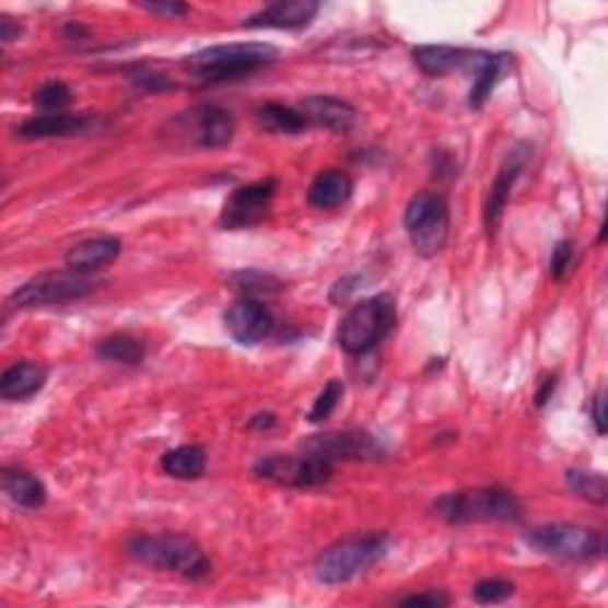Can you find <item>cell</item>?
Instances as JSON below:
<instances>
[{"mask_svg": "<svg viewBox=\"0 0 608 608\" xmlns=\"http://www.w3.org/2000/svg\"><path fill=\"white\" fill-rule=\"evenodd\" d=\"M3 490L12 502L24 508H38L48 500L44 482L24 468H3Z\"/></svg>", "mask_w": 608, "mask_h": 608, "instance_id": "603a6c76", "label": "cell"}, {"mask_svg": "<svg viewBox=\"0 0 608 608\" xmlns=\"http://www.w3.org/2000/svg\"><path fill=\"white\" fill-rule=\"evenodd\" d=\"M257 124L259 129L279 136H297L309 127V121L304 119L300 109L285 107L281 103H267L257 109Z\"/></svg>", "mask_w": 608, "mask_h": 608, "instance_id": "d4e9b609", "label": "cell"}, {"mask_svg": "<svg viewBox=\"0 0 608 608\" xmlns=\"http://www.w3.org/2000/svg\"><path fill=\"white\" fill-rule=\"evenodd\" d=\"M253 428H273L276 425V417L273 413H259V417H255L250 421Z\"/></svg>", "mask_w": 608, "mask_h": 608, "instance_id": "f35d334b", "label": "cell"}, {"mask_svg": "<svg viewBox=\"0 0 608 608\" xmlns=\"http://www.w3.org/2000/svg\"><path fill=\"white\" fill-rule=\"evenodd\" d=\"M34 101L44 109V115H58L72 103V91H69L65 81H46V84L36 91Z\"/></svg>", "mask_w": 608, "mask_h": 608, "instance_id": "f1b7e54d", "label": "cell"}, {"mask_svg": "<svg viewBox=\"0 0 608 608\" xmlns=\"http://www.w3.org/2000/svg\"><path fill=\"white\" fill-rule=\"evenodd\" d=\"M407 236L421 257H435L449 238V207L435 190H421L407 204Z\"/></svg>", "mask_w": 608, "mask_h": 608, "instance_id": "ba28073f", "label": "cell"}, {"mask_svg": "<svg viewBox=\"0 0 608 608\" xmlns=\"http://www.w3.org/2000/svg\"><path fill=\"white\" fill-rule=\"evenodd\" d=\"M302 452L336 461H373L385 454L383 445L369 431H330L302 442Z\"/></svg>", "mask_w": 608, "mask_h": 608, "instance_id": "30bf717a", "label": "cell"}, {"mask_svg": "<svg viewBox=\"0 0 608 608\" xmlns=\"http://www.w3.org/2000/svg\"><path fill=\"white\" fill-rule=\"evenodd\" d=\"M354 192V182L350 174L342 169H326L314 178L309 186V204L316 210H336V207L344 204Z\"/></svg>", "mask_w": 608, "mask_h": 608, "instance_id": "44dd1931", "label": "cell"}, {"mask_svg": "<svg viewBox=\"0 0 608 608\" xmlns=\"http://www.w3.org/2000/svg\"><path fill=\"white\" fill-rule=\"evenodd\" d=\"M20 34H22V26L12 22V17H8V15L0 17V38H3V44H10V40L20 38Z\"/></svg>", "mask_w": 608, "mask_h": 608, "instance_id": "d590c367", "label": "cell"}, {"mask_svg": "<svg viewBox=\"0 0 608 608\" xmlns=\"http://www.w3.org/2000/svg\"><path fill=\"white\" fill-rule=\"evenodd\" d=\"M402 606H419V608H440V606H447L449 597L442 592H421V594H411V597L399 601Z\"/></svg>", "mask_w": 608, "mask_h": 608, "instance_id": "836d02e7", "label": "cell"}, {"mask_svg": "<svg viewBox=\"0 0 608 608\" xmlns=\"http://www.w3.org/2000/svg\"><path fill=\"white\" fill-rule=\"evenodd\" d=\"M334 466L336 464L312 454H273L265 456V459L255 466V473L269 482H279V486L288 488H319L334 478Z\"/></svg>", "mask_w": 608, "mask_h": 608, "instance_id": "9c48e42d", "label": "cell"}, {"mask_svg": "<svg viewBox=\"0 0 608 608\" xmlns=\"http://www.w3.org/2000/svg\"><path fill=\"white\" fill-rule=\"evenodd\" d=\"M121 255V241L115 236H101L91 241H81L74 247H69L65 257L67 269L79 273H95L98 269L113 265Z\"/></svg>", "mask_w": 608, "mask_h": 608, "instance_id": "ac0fdd59", "label": "cell"}, {"mask_svg": "<svg viewBox=\"0 0 608 608\" xmlns=\"http://www.w3.org/2000/svg\"><path fill=\"white\" fill-rule=\"evenodd\" d=\"M162 471L176 480H198L207 471V452L200 445H182L162 454Z\"/></svg>", "mask_w": 608, "mask_h": 608, "instance_id": "cb8c5ba5", "label": "cell"}, {"mask_svg": "<svg viewBox=\"0 0 608 608\" xmlns=\"http://www.w3.org/2000/svg\"><path fill=\"white\" fill-rule=\"evenodd\" d=\"M48 381V369L36 362H17L3 371L0 376V397L5 402H20V399L34 397Z\"/></svg>", "mask_w": 608, "mask_h": 608, "instance_id": "d6986e66", "label": "cell"}, {"mask_svg": "<svg viewBox=\"0 0 608 608\" xmlns=\"http://www.w3.org/2000/svg\"><path fill=\"white\" fill-rule=\"evenodd\" d=\"M129 554L148 569L176 573L188 580H204L212 573V561L204 549L186 535H138L129 542Z\"/></svg>", "mask_w": 608, "mask_h": 608, "instance_id": "6da1fadb", "label": "cell"}, {"mask_svg": "<svg viewBox=\"0 0 608 608\" xmlns=\"http://www.w3.org/2000/svg\"><path fill=\"white\" fill-rule=\"evenodd\" d=\"M276 190H279V182H273V178L236 188L224 202V210H221V226L238 231L261 224L271 212Z\"/></svg>", "mask_w": 608, "mask_h": 608, "instance_id": "7c38bea8", "label": "cell"}, {"mask_svg": "<svg viewBox=\"0 0 608 608\" xmlns=\"http://www.w3.org/2000/svg\"><path fill=\"white\" fill-rule=\"evenodd\" d=\"M279 60V48L271 44H224L188 55L184 67L204 84L255 74Z\"/></svg>", "mask_w": 608, "mask_h": 608, "instance_id": "7a4b0ae2", "label": "cell"}, {"mask_svg": "<svg viewBox=\"0 0 608 608\" xmlns=\"http://www.w3.org/2000/svg\"><path fill=\"white\" fill-rule=\"evenodd\" d=\"M300 113L309 124L336 133H348L356 124V109L334 95H312L300 105Z\"/></svg>", "mask_w": 608, "mask_h": 608, "instance_id": "e0dca14e", "label": "cell"}, {"mask_svg": "<svg viewBox=\"0 0 608 608\" xmlns=\"http://www.w3.org/2000/svg\"><path fill=\"white\" fill-rule=\"evenodd\" d=\"M101 279H95L93 273H79V271H48L34 276V279L20 285L15 293L10 295V307L20 309H34V307H50V304H65L77 302L93 295L101 288Z\"/></svg>", "mask_w": 608, "mask_h": 608, "instance_id": "52a82bcc", "label": "cell"}, {"mask_svg": "<svg viewBox=\"0 0 608 608\" xmlns=\"http://www.w3.org/2000/svg\"><path fill=\"white\" fill-rule=\"evenodd\" d=\"M511 69H514V58H511V55H506V52L486 55V60H482L480 67L473 72L471 98H468V103H471L473 109L486 107L492 91L502 84Z\"/></svg>", "mask_w": 608, "mask_h": 608, "instance_id": "7402d4cb", "label": "cell"}, {"mask_svg": "<svg viewBox=\"0 0 608 608\" xmlns=\"http://www.w3.org/2000/svg\"><path fill=\"white\" fill-rule=\"evenodd\" d=\"M342 395H344V385H342V381H338V378H334L330 381L326 388L321 390V395L316 397V402H314V407H312V411H309V421L312 423H324L330 413L336 411V407H338V402L342 399Z\"/></svg>", "mask_w": 608, "mask_h": 608, "instance_id": "4dcf8cb0", "label": "cell"}, {"mask_svg": "<svg viewBox=\"0 0 608 608\" xmlns=\"http://www.w3.org/2000/svg\"><path fill=\"white\" fill-rule=\"evenodd\" d=\"M575 261V245L571 241H559L549 257V273L551 279L563 281L571 273Z\"/></svg>", "mask_w": 608, "mask_h": 608, "instance_id": "1f68e13d", "label": "cell"}, {"mask_svg": "<svg viewBox=\"0 0 608 608\" xmlns=\"http://www.w3.org/2000/svg\"><path fill=\"white\" fill-rule=\"evenodd\" d=\"M413 62L428 77H447L452 72H476L488 52L454 46H419L411 50Z\"/></svg>", "mask_w": 608, "mask_h": 608, "instance_id": "4fadbf2b", "label": "cell"}, {"mask_svg": "<svg viewBox=\"0 0 608 608\" xmlns=\"http://www.w3.org/2000/svg\"><path fill=\"white\" fill-rule=\"evenodd\" d=\"M138 8H143L145 12H152V15H160V17H167V20H176V17H184L190 12L188 5L178 3V0H155V3H148V0H141Z\"/></svg>", "mask_w": 608, "mask_h": 608, "instance_id": "d6a6232c", "label": "cell"}, {"mask_svg": "<svg viewBox=\"0 0 608 608\" xmlns=\"http://www.w3.org/2000/svg\"><path fill=\"white\" fill-rule=\"evenodd\" d=\"M525 542L540 554L561 561H597L606 554L604 533L577 523L537 525L525 535Z\"/></svg>", "mask_w": 608, "mask_h": 608, "instance_id": "8992f818", "label": "cell"}, {"mask_svg": "<svg viewBox=\"0 0 608 608\" xmlns=\"http://www.w3.org/2000/svg\"><path fill=\"white\" fill-rule=\"evenodd\" d=\"M172 127L192 145L224 148L236 133V119L219 105H198L190 113L176 117Z\"/></svg>", "mask_w": 608, "mask_h": 608, "instance_id": "8fae6325", "label": "cell"}, {"mask_svg": "<svg viewBox=\"0 0 608 608\" xmlns=\"http://www.w3.org/2000/svg\"><path fill=\"white\" fill-rule=\"evenodd\" d=\"M554 388H557V378L551 376V378H547L545 381V385H542V390L537 393V407H545L549 399H551V395H554Z\"/></svg>", "mask_w": 608, "mask_h": 608, "instance_id": "74e56055", "label": "cell"}, {"mask_svg": "<svg viewBox=\"0 0 608 608\" xmlns=\"http://www.w3.org/2000/svg\"><path fill=\"white\" fill-rule=\"evenodd\" d=\"M91 127V119L86 115H38L26 119L22 127H17V136L24 141H38V138H62L84 133Z\"/></svg>", "mask_w": 608, "mask_h": 608, "instance_id": "ffe728a7", "label": "cell"}, {"mask_svg": "<svg viewBox=\"0 0 608 608\" xmlns=\"http://www.w3.org/2000/svg\"><path fill=\"white\" fill-rule=\"evenodd\" d=\"M565 482L569 488L583 496V500L604 506L608 502V486L606 478L601 473H589V471H580V468H573V471L565 473Z\"/></svg>", "mask_w": 608, "mask_h": 608, "instance_id": "4316f807", "label": "cell"}, {"mask_svg": "<svg viewBox=\"0 0 608 608\" xmlns=\"http://www.w3.org/2000/svg\"><path fill=\"white\" fill-rule=\"evenodd\" d=\"M321 5L316 0H279L269 3L245 20L250 30H302L312 24Z\"/></svg>", "mask_w": 608, "mask_h": 608, "instance_id": "2e32d148", "label": "cell"}, {"mask_svg": "<svg viewBox=\"0 0 608 608\" xmlns=\"http://www.w3.org/2000/svg\"><path fill=\"white\" fill-rule=\"evenodd\" d=\"M226 334L238 344H257L273 328V314L259 300H243L224 314Z\"/></svg>", "mask_w": 608, "mask_h": 608, "instance_id": "5bb4252c", "label": "cell"}, {"mask_svg": "<svg viewBox=\"0 0 608 608\" xmlns=\"http://www.w3.org/2000/svg\"><path fill=\"white\" fill-rule=\"evenodd\" d=\"M514 583H508L504 577H488L480 580V583L473 587V599L478 604H502L508 597H514Z\"/></svg>", "mask_w": 608, "mask_h": 608, "instance_id": "f546056e", "label": "cell"}, {"mask_svg": "<svg viewBox=\"0 0 608 608\" xmlns=\"http://www.w3.org/2000/svg\"><path fill=\"white\" fill-rule=\"evenodd\" d=\"M231 283H233V288L241 290V293H245L247 300H257L261 295H271V293H279V290H281L279 279H273V276L261 273V271L233 273Z\"/></svg>", "mask_w": 608, "mask_h": 608, "instance_id": "83f0119b", "label": "cell"}, {"mask_svg": "<svg viewBox=\"0 0 608 608\" xmlns=\"http://www.w3.org/2000/svg\"><path fill=\"white\" fill-rule=\"evenodd\" d=\"M435 516L449 525L466 523H511L523 516L518 496L502 488H476L449 492L440 496L433 506Z\"/></svg>", "mask_w": 608, "mask_h": 608, "instance_id": "3957f363", "label": "cell"}, {"mask_svg": "<svg viewBox=\"0 0 608 608\" xmlns=\"http://www.w3.org/2000/svg\"><path fill=\"white\" fill-rule=\"evenodd\" d=\"M528 157H530L528 148L516 145L514 150L508 152L500 174H496V178H494L488 202H486V212H482V217H486V229L490 231V236H494L496 226H500V221H502L504 210L508 204V198H511V190H514L518 176L523 174L525 164H528Z\"/></svg>", "mask_w": 608, "mask_h": 608, "instance_id": "9a60e30c", "label": "cell"}, {"mask_svg": "<svg viewBox=\"0 0 608 608\" xmlns=\"http://www.w3.org/2000/svg\"><path fill=\"white\" fill-rule=\"evenodd\" d=\"M397 324L395 300L388 293L366 297L342 316L338 326V344L352 356L369 354L393 334Z\"/></svg>", "mask_w": 608, "mask_h": 608, "instance_id": "277c9868", "label": "cell"}, {"mask_svg": "<svg viewBox=\"0 0 608 608\" xmlns=\"http://www.w3.org/2000/svg\"><path fill=\"white\" fill-rule=\"evenodd\" d=\"M385 551H388V535L385 533L352 535L324 549L316 559L314 571L324 585H344L356 575L366 573L371 565H376L385 557Z\"/></svg>", "mask_w": 608, "mask_h": 608, "instance_id": "5b68a950", "label": "cell"}, {"mask_svg": "<svg viewBox=\"0 0 608 608\" xmlns=\"http://www.w3.org/2000/svg\"><path fill=\"white\" fill-rule=\"evenodd\" d=\"M354 281H359V279H342V281H338L334 285V293H330V300H334V302H344V300H348L354 293V290H356V285H352Z\"/></svg>", "mask_w": 608, "mask_h": 608, "instance_id": "8d00e7d4", "label": "cell"}, {"mask_svg": "<svg viewBox=\"0 0 608 608\" xmlns=\"http://www.w3.org/2000/svg\"><path fill=\"white\" fill-rule=\"evenodd\" d=\"M95 352H98V356H103L105 362L136 366L145 359V342L129 334H115L109 338H103Z\"/></svg>", "mask_w": 608, "mask_h": 608, "instance_id": "484cf974", "label": "cell"}, {"mask_svg": "<svg viewBox=\"0 0 608 608\" xmlns=\"http://www.w3.org/2000/svg\"><path fill=\"white\" fill-rule=\"evenodd\" d=\"M604 397H606L604 390H599L597 395L592 397V421H594V428H597L599 435L606 433V411H604L606 399Z\"/></svg>", "mask_w": 608, "mask_h": 608, "instance_id": "e575fe53", "label": "cell"}]
</instances>
